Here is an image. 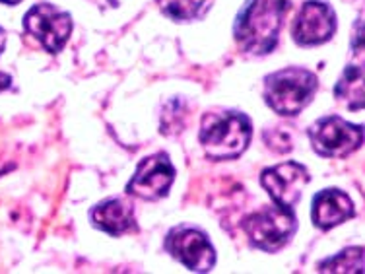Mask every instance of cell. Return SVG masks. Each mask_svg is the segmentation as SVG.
Segmentation results:
<instances>
[{"label": "cell", "instance_id": "6da1fadb", "mask_svg": "<svg viewBox=\"0 0 365 274\" xmlns=\"http://www.w3.org/2000/svg\"><path fill=\"white\" fill-rule=\"evenodd\" d=\"M288 10L289 0H249L233 28L239 47L251 55L272 53Z\"/></svg>", "mask_w": 365, "mask_h": 274}, {"label": "cell", "instance_id": "7a4b0ae2", "mask_svg": "<svg viewBox=\"0 0 365 274\" xmlns=\"http://www.w3.org/2000/svg\"><path fill=\"white\" fill-rule=\"evenodd\" d=\"M253 125L245 113H206L200 125V144L214 162L235 160L249 148Z\"/></svg>", "mask_w": 365, "mask_h": 274}, {"label": "cell", "instance_id": "3957f363", "mask_svg": "<svg viewBox=\"0 0 365 274\" xmlns=\"http://www.w3.org/2000/svg\"><path fill=\"white\" fill-rule=\"evenodd\" d=\"M317 88V74L302 66H289L267 76L264 101L274 113L282 117H295L313 101Z\"/></svg>", "mask_w": 365, "mask_h": 274}, {"label": "cell", "instance_id": "277c9868", "mask_svg": "<svg viewBox=\"0 0 365 274\" xmlns=\"http://www.w3.org/2000/svg\"><path fill=\"white\" fill-rule=\"evenodd\" d=\"M243 230L255 249L276 253L292 241L297 230V220L294 208H284L274 204L251 214L243 222Z\"/></svg>", "mask_w": 365, "mask_h": 274}, {"label": "cell", "instance_id": "5b68a950", "mask_svg": "<svg viewBox=\"0 0 365 274\" xmlns=\"http://www.w3.org/2000/svg\"><path fill=\"white\" fill-rule=\"evenodd\" d=\"M311 146L321 158H346L364 144V127L338 115L319 119L309 128Z\"/></svg>", "mask_w": 365, "mask_h": 274}, {"label": "cell", "instance_id": "8992f818", "mask_svg": "<svg viewBox=\"0 0 365 274\" xmlns=\"http://www.w3.org/2000/svg\"><path fill=\"white\" fill-rule=\"evenodd\" d=\"M168 253L192 273H210L216 265V251L210 239L197 228L181 225L165 238Z\"/></svg>", "mask_w": 365, "mask_h": 274}, {"label": "cell", "instance_id": "52a82bcc", "mask_svg": "<svg viewBox=\"0 0 365 274\" xmlns=\"http://www.w3.org/2000/svg\"><path fill=\"white\" fill-rule=\"evenodd\" d=\"M24 29L41 43L45 51L58 53L63 49L72 31V18L68 12L53 4H36L24 16Z\"/></svg>", "mask_w": 365, "mask_h": 274}, {"label": "cell", "instance_id": "ba28073f", "mask_svg": "<svg viewBox=\"0 0 365 274\" xmlns=\"http://www.w3.org/2000/svg\"><path fill=\"white\" fill-rule=\"evenodd\" d=\"M175 181V168L168 154H154L144 158L128 181L127 193L144 201H160L169 193Z\"/></svg>", "mask_w": 365, "mask_h": 274}, {"label": "cell", "instance_id": "9c48e42d", "mask_svg": "<svg viewBox=\"0 0 365 274\" xmlns=\"http://www.w3.org/2000/svg\"><path fill=\"white\" fill-rule=\"evenodd\" d=\"M311 176L305 166L295 162L278 163L268 168L260 176V185L267 189L274 204L284 208H294L299 203L303 189L309 185Z\"/></svg>", "mask_w": 365, "mask_h": 274}, {"label": "cell", "instance_id": "30bf717a", "mask_svg": "<svg viewBox=\"0 0 365 274\" xmlns=\"http://www.w3.org/2000/svg\"><path fill=\"white\" fill-rule=\"evenodd\" d=\"M336 31V14L323 0H307L294 21V39L297 45L313 47L330 41Z\"/></svg>", "mask_w": 365, "mask_h": 274}, {"label": "cell", "instance_id": "8fae6325", "mask_svg": "<svg viewBox=\"0 0 365 274\" xmlns=\"http://www.w3.org/2000/svg\"><path fill=\"white\" fill-rule=\"evenodd\" d=\"M313 224L319 230H330L344 224L356 216V208L351 198L340 189H324L313 198Z\"/></svg>", "mask_w": 365, "mask_h": 274}, {"label": "cell", "instance_id": "7c38bea8", "mask_svg": "<svg viewBox=\"0 0 365 274\" xmlns=\"http://www.w3.org/2000/svg\"><path fill=\"white\" fill-rule=\"evenodd\" d=\"M91 224L109 235H123L134 230V210L130 204L120 198H109L106 203L98 204L90 214Z\"/></svg>", "mask_w": 365, "mask_h": 274}, {"label": "cell", "instance_id": "4fadbf2b", "mask_svg": "<svg viewBox=\"0 0 365 274\" xmlns=\"http://www.w3.org/2000/svg\"><path fill=\"white\" fill-rule=\"evenodd\" d=\"M334 96L344 101L351 111L364 107V64H350L334 86Z\"/></svg>", "mask_w": 365, "mask_h": 274}, {"label": "cell", "instance_id": "5bb4252c", "mask_svg": "<svg viewBox=\"0 0 365 274\" xmlns=\"http://www.w3.org/2000/svg\"><path fill=\"white\" fill-rule=\"evenodd\" d=\"M212 6V0H162V12L175 21L200 20Z\"/></svg>", "mask_w": 365, "mask_h": 274}, {"label": "cell", "instance_id": "9a60e30c", "mask_svg": "<svg viewBox=\"0 0 365 274\" xmlns=\"http://www.w3.org/2000/svg\"><path fill=\"white\" fill-rule=\"evenodd\" d=\"M364 247H350L319 265V273H364Z\"/></svg>", "mask_w": 365, "mask_h": 274}, {"label": "cell", "instance_id": "2e32d148", "mask_svg": "<svg viewBox=\"0 0 365 274\" xmlns=\"http://www.w3.org/2000/svg\"><path fill=\"white\" fill-rule=\"evenodd\" d=\"M8 86H10V76H8V74H2V72H0V91L6 90Z\"/></svg>", "mask_w": 365, "mask_h": 274}, {"label": "cell", "instance_id": "e0dca14e", "mask_svg": "<svg viewBox=\"0 0 365 274\" xmlns=\"http://www.w3.org/2000/svg\"><path fill=\"white\" fill-rule=\"evenodd\" d=\"M4 47H6V31L0 28V55H2Z\"/></svg>", "mask_w": 365, "mask_h": 274}, {"label": "cell", "instance_id": "ac0fdd59", "mask_svg": "<svg viewBox=\"0 0 365 274\" xmlns=\"http://www.w3.org/2000/svg\"><path fill=\"white\" fill-rule=\"evenodd\" d=\"M0 2H4V4H18L20 0H0Z\"/></svg>", "mask_w": 365, "mask_h": 274}]
</instances>
